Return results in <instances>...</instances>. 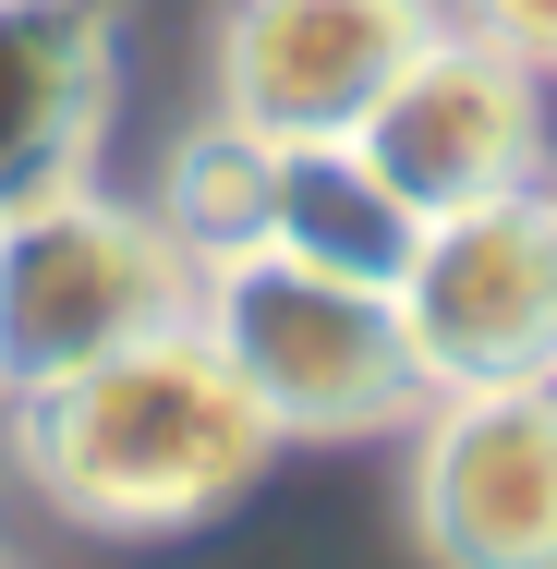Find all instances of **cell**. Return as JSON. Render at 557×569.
<instances>
[{"instance_id":"6da1fadb","label":"cell","mask_w":557,"mask_h":569,"mask_svg":"<svg viewBox=\"0 0 557 569\" xmlns=\"http://www.w3.org/2000/svg\"><path fill=\"white\" fill-rule=\"evenodd\" d=\"M12 460L86 533H195L279 460V425L219 363V340L170 316L146 340L98 351L86 376L12 400Z\"/></svg>"},{"instance_id":"7a4b0ae2","label":"cell","mask_w":557,"mask_h":569,"mask_svg":"<svg viewBox=\"0 0 557 569\" xmlns=\"http://www.w3.org/2000/svg\"><path fill=\"white\" fill-rule=\"evenodd\" d=\"M195 328L219 340V363L255 388V412L279 437H388V425H412L437 400L388 291L291 267L267 242L195 267Z\"/></svg>"},{"instance_id":"3957f363","label":"cell","mask_w":557,"mask_h":569,"mask_svg":"<svg viewBox=\"0 0 557 569\" xmlns=\"http://www.w3.org/2000/svg\"><path fill=\"white\" fill-rule=\"evenodd\" d=\"M170 316H195V254L146 207H110L73 182L0 219V400H37Z\"/></svg>"},{"instance_id":"277c9868","label":"cell","mask_w":557,"mask_h":569,"mask_svg":"<svg viewBox=\"0 0 557 569\" xmlns=\"http://www.w3.org/2000/svg\"><path fill=\"white\" fill-rule=\"evenodd\" d=\"M388 303H400V340L425 363V388L557 376V182H521V194L425 219Z\"/></svg>"},{"instance_id":"5b68a950","label":"cell","mask_w":557,"mask_h":569,"mask_svg":"<svg viewBox=\"0 0 557 569\" xmlns=\"http://www.w3.org/2000/svg\"><path fill=\"white\" fill-rule=\"evenodd\" d=\"M412 219H448V207H485V194H521L546 170V73L497 61L485 37L437 24L388 86L376 110L339 133Z\"/></svg>"},{"instance_id":"8992f818","label":"cell","mask_w":557,"mask_h":569,"mask_svg":"<svg viewBox=\"0 0 557 569\" xmlns=\"http://www.w3.org/2000/svg\"><path fill=\"white\" fill-rule=\"evenodd\" d=\"M412 533L437 569H557V376L437 388L412 437Z\"/></svg>"},{"instance_id":"52a82bcc","label":"cell","mask_w":557,"mask_h":569,"mask_svg":"<svg viewBox=\"0 0 557 569\" xmlns=\"http://www.w3.org/2000/svg\"><path fill=\"white\" fill-rule=\"evenodd\" d=\"M425 37V0H230L219 121H242L255 146H339Z\"/></svg>"},{"instance_id":"ba28073f","label":"cell","mask_w":557,"mask_h":569,"mask_svg":"<svg viewBox=\"0 0 557 569\" xmlns=\"http://www.w3.org/2000/svg\"><path fill=\"white\" fill-rule=\"evenodd\" d=\"M110 133V24L98 0H0V219L86 182Z\"/></svg>"},{"instance_id":"9c48e42d","label":"cell","mask_w":557,"mask_h":569,"mask_svg":"<svg viewBox=\"0 0 557 569\" xmlns=\"http://www.w3.org/2000/svg\"><path fill=\"white\" fill-rule=\"evenodd\" d=\"M425 219L351 158V146H279V182H267V254L291 267H328V279H364V291H400Z\"/></svg>"},{"instance_id":"30bf717a","label":"cell","mask_w":557,"mask_h":569,"mask_svg":"<svg viewBox=\"0 0 557 569\" xmlns=\"http://www.w3.org/2000/svg\"><path fill=\"white\" fill-rule=\"evenodd\" d=\"M267 182H279V146H255L242 121H207V133H182V146H170V182H158V207H146V219L207 267V254L267 242Z\"/></svg>"},{"instance_id":"8fae6325","label":"cell","mask_w":557,"mask_h":569,"mask_svg":"<svg viewBox=\"0 0 557 569\" xmlns=\"http://www.w3.org/2000/svg\"><path fill=\"white\" fill-rule=\"evenodd\" d=\"M448 12H460V37H485L497 61L557 73V0H448Z\"/></svg>"}]
</instances>
